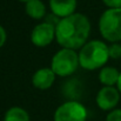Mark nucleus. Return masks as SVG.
Wrapping results in <instances>:
<instances>
[{
    "label": "nucleus",
    "mask_w": 121,
    "mask_h": 121,
    "mask_svg": "<svg viewBox=\"0 0 121 121\" xmlns=\"http://www.w3.org/2000/svg\"><path fill=\"white\" fill-rule=\"evenodd\" d=\"M91 33V21L81 13L60 19L55 26V40L62 47L68 49H80L88 42Z\"/></svg>",
    "instance_id": "obj_1"
},
{
    "label": "nucleus",
    "mask_w": 121,
    "mask_h": 121,
    "mask_svg": "<svg viewBox=\"0 0 121 121\" xmlns=\"http://www.w3.org/2000/svg\"><path fill=\"white\" fill-rule=\"evenodd\" d=\"M109 59L108 46L101 40H91L79 51L80 67L87 71H94L106 66Z\"/></svg>",
    "instance_id": "obj_2"
},
{
    "label": "nucleus",
    "mask_w": 121,
    "mask_h": 121,
    "mask_svg": "<svg viewBox=\"0 0 121 121\" xmlns=\"http://www.w3.org/2000/svg\"><path fill=\"white\" fill-rule=\"evenodd\" d=\"M99 31L105 40L112 43L121 41V8H108L101 14Z\"/></svg>",
    "instance_id": "obj_3"
},
{
    "label": "nucleus",
    "mask_w": 121,
    "mask_h": 121,
    "mask_svg": "<svg viewBox=\"0 0 121 121\" xmlns=\"http://www.w3.org/2000/svg\"><path fill=\"white\" fill-rule=\"evenodd\" d=\"M79 64V53L74 49L68 48H61L59 49L52 58L51 61V68L55 73V75L59 77H69L72 75L78 67Z\"/></svg>",
    "instance_id": "obj_4"
},
{
    "label": "nucleus",
    "mask_w": 121,
    "mask_h": 121,
    "mask_svg": "<svg viewBox=\"0 0 121 121\" xmlns=\"http://www.w3.org/2000/svg\"><path fill=\"white\" fill-rule=\"evenodd\" d=\"M54 121H86L87 109L78 100H68L54 112Z\"/></svg>",
    "instance_id": "obj_5"
},
{
    "label": "nucleus",
    "mask_w": 121,
    "mask_h": 121,
    "mask_svg": "<svg viewBox=\"0 0 121 121\" xmlns=\"http://www.w3.org/2000/svg\"><path fill=\"white\" fill-rule=\"evenodd\" d=\"M55 39V26L43 21L38 24L31 32V41L37 47H46Z\"/></svg>",
    "instance_id": "obj_6"
},
{
    "label": "nucleus",
    "mask_w": 121,
    "mask_h": 121,
    "mask_svg": "<svg viewBox=\"0 0 121 121\" xmlns=\"http://www.w3.org/2000/svg\"><path fill=\"white\" fill-rule=\"evenodd\" d=\"M96 105L102 111H113L120 101V92L115 87L104 86L96 94Z\"/></svg>",
    "instance_id": "obj_7"
},
{
    "label": "nucleus",
    "mask_w": 121,
    "mask_h": 121,
    "mask_svg": "<svg viewBox=\"0 0 121 121\" xmlns=\"http://www.w3.org/2000/svg\"><path fill=\"white\" fill-rule=\"evenodd\" d=\"M77 7H78L77 0H49L51 12L59 19H64L75 14Z\"/></svg>",
    "instance_id": "obj_8"
},
{
    "label": "nucleus",
    "mask_w": 121,
    "mask_h": 121,
    "mask_svg": "<svg viewBox=\"0 0 121 121\" xmlns=\"http://www.w3.org/2000/svg\"><path fill=\"white\" fill-rule=\"evenodd\" d=\"M55 73L52 71L51 67H43L38 69L33 77H32V83L35 88L45 91L52 87V85L54 83L55 80Z\"/></svg>",
    "instance_id": "obj_9"
},
{
    "label": "nucleus",
    "mask_w": 121,
    "mask_h": 121,
    "mask_svg": "<svg viewBox=\"0 0 121 121\" xmlns=\"http://www.w3.org/2000/svg\"><path fill=\"white\" fill-rule=\"evenodd\" d=\"M120 73L115 67L112 66H105L100 69L99 73V80L104 86H109V87H114L120 78Z\"/></svg>",
    "instance_id": "obj_10"
},
{
    "label": "nucleus",
    "mask_w": 121,
    "mask_h": 121,
    "mask_svg": "<svg viewBox=\"0 0 121 121\" xmlns=\"http://www.w3.org/2000/svg\"><path fill=\"white\" fill-rule=\"evenodd\" d=\"M26 14L35 20H40L46 15V6L41 0H31L25 5Z\"/></svg>",
    "instance_id": "obj_11"
},
{
    "label": "nucleus",
    "mask_w": 121,
    "mask_h": 121,
    "mask_svg": "<svg viewBox=\"0 0 121 121\" xmlns=\"http://www.w3.org/2000/svg\"><path fill=\"white\" fill-rule=\"evenodd\" d=\"M4 121H31L30 114L21 107H11L4 115Z\"/></svg>",
    "instance_id": "obj_12"
},
{
    "label": "nucleus",
    "mask_w": 121,
    "mask_h": 121,
    "mask_svg": "<svg viewBox=\"0 0 121 121\" xmlns=\"http://www.w3.org/2000/svg\"><path fill=\"white\" fill-rule=\"evenodd\" d=\"M64 93L65 95H67L68 98H71L72 100H75L77 98H79L81 94V85L79 81L77 80H71L68 81L65 87H64Z\"/></svg>",
    "instance_id": "obj_13"
},
{
    "label": "nucleus",
    "mask_w": 121,
    "mask_h": 121,
    "mask_svg": "<svg viewBox=\"0 0 121 121\" xmlns=\"http://www.w3.org/2000/svg\"><path fill=\"white\" fill-rule=\"evenodd\" d=\"M108 53H109V58L112 59H120L121 58V45L120 43H112L111 46H108Z\"/></svg>",
    "instance_id": "obj_14"
},
{
    "label": "nucleus",
    "mask_w": 121,
    "mask_h": 121,
    "mask_svg": "<svg viewBox=\"0 0 121 121\" xmlns=\"http://www.w3.org/2000/svg\"><path fill=\"white\" fill-rule=\"evenodd\" d=\"M106 121H121V108H115L108 113Z\"/></svg>",
    "instance_id": "obj_15"
},
{
    "label": "nucleus",
    "mask_w": 121,
    "mask_h": 121,
    "mask_svg": "<svg viewBox=\"0 0 121 121\" xmlns=\"http://www.w3.org/2000/svg\"><path fill=\"white\" fill-rule=\"evenodd\" d=\"M108 8H121V0H102Z\"/></svg>",
    "instance_id": "obj_16"
},
{
    "label": "nucleus",
    "mask_w": 121,
    "mask_h": 121,
    "mask_svg": "<svg viewBox=\"0 0 121 121\" xmlns=\"http://www.w3.org/2000/svg\"><path fill=\"white\" fill-rule=\"evenodd\" d=\"M7 40V34H6V31L5 28L0 25V48L5 45V42Z\"/></svg>",
    "instance_id": "obj_17"
},
{
    "label": "nucleus",
    "mask_w": 121,
    "mask_h": 121,
    "mask_svg": "<svg viewBox=\"0 0 121 121\" xmlns=\"http://www.w3.org/2000/svg\"><path fill=\"white\" fill-rule=\"evenodd\" d=\"M117 88L119 89V92H120V94H121V73H120V78H119V81H118V83H117Z\"/></svg>",
    "instance_id": "obj_18"
},
{
    "label": "nucleus",
    "mask_w": 121,
    "mask_h": 121,
    "mask_svg": "<svg viewBox=\"0 0 121 121\" xmlns=\"http://www.w3.org/2000/svg\"><path fill=\"white\" fill-rule=\"evenodd\" d=\"M19 1H21V2H25V4H26V2H28V1H31V0H19Z\"/></svg>",
    "instance_id": "obj_19"
}]
</instances>
